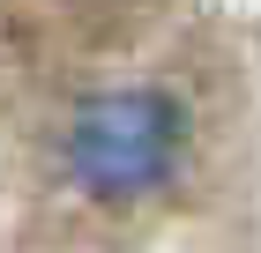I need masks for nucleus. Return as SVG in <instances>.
Instances as JSON below:
<instances>
[{"mask_svg":"<svg viewBox=\"0 0 261 253\" xmlns=\"http://www.w3.org/2000/svg\"><path fill=\"white\" fill-rule=\"evenodd\" d=\"M179 104L164 90H105L67 127V172L97 201H135L179 164Z\"/></svg>","mask_w":261,"mask_h":253,"instance_id":"1","label":"nucleus"}]
</instances>
